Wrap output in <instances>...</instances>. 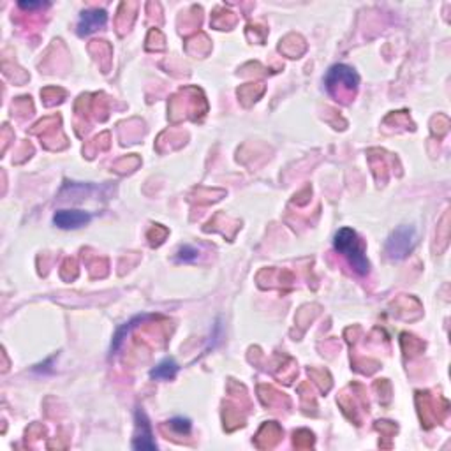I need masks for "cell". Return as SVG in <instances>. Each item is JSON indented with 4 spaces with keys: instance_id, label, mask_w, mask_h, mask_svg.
Instances as JSON below:
<instances>
[{
    "instance_id": "cell-7",
    "label": "cell",
    "mask_w": 451,
    "mask_h": 451,
    "mask_svg": "<svg viewBox=\"0 0 451 451\" xmlns=\"http://www.w3.org/2000/svg\"><path fill=\"white\" fill-rule=\"evenodd\" d=\"M177 374H178L177 362H173V360H164V362L159 363L154 371L150 372V378L168 381V379H173Z\"/></svg>"
},
{
    "instance_id": "cell-10",
    "label": "cell",
    "mask_w": 451,
    "mask_h": 451,
    "mask_svg": "<svg viewBox=\"0 0 451 451\" xmlns=\"http://www.w3.org/2000/svg\"><path fill=\"white\" fill-rule=\"evenodd\" d=\"M46 6V2H19V8L21 9H43Z\"/></svg>"
},
{
    "instance_id": "cell-6",
    "label": "cell",
    "mask_w": 451,
    "mask_h": 451,
    "mask_svg": "<svg viewBox=\"0 0 451 451\" xmlns=\"http://www.w3.org/2000/svg\"><path fill=\"white\" fill-rule=\"evenodd\" d=\"M106 21H108V15H106L105 9H90V11L81 12L80 21H78V34H92L97 28L105 27Z\"/></svg>"
},
{
    "instance_id": "cell-2",
    "label": "cell",
    "mask_w": 451,
    "mask_h": 451,
    "mask_svg": "<svg viewBox=\"0 0 451 451\" xmlns=\"http://www.w3.org/2000/svg\"><path fill=\"white\" fill-rule=\"evenodd\" d=\"M360 78L353 67L346 64H335L326 74V89L335 97L351 96L356 92Z\"/></svg>"
},
{
    "instance_id": "cell-5",
    "label": "cell",
    "mask_w": 451,
    "mask_h": 451,
    "mask_svg": "<svg viewBox=\"0 0 451 451\" xmlns=\"http://www.w3.org/2000/svg\"><path fill=\"white\" fill-rule=\"evenodd\" d=\"M92 220L89 212L81 210H58L53 215V224L60 229H78Z\"/></svg>"
},
{
    "instance_id": "cell-9",
    "label": "cell",
    "mask_w": 451,
    "mask_h": 451,
    "mask_svg": "<svg viewBox=\"0 0 451 451\" xmlns=\"http://www.w3.org/2000/svg\"><path fill=\"white\" fill-rule=\"evenodd\" d=\"M197 258V249L191 247V245H184V247L178 251L177 259L178 261H193V259Z\"/></svg>"
},
{
    "instance_id": "cell-8",
    "label": "cell",
    "mask_w": 451,
    "mask_h": 451,
    "mask_svg": "<svg viewBox=\"0 0 451 451\" xmlns=\"http://www.w3.org/2000/svg\"><path fill=\"white\" fill-rule=\"evenodd\" d=\"M168 425L171 427V430H175L180 436L191 432V420H187V418H173L171 421H168Z\"/></svg>"
},
{
    "instance_id": "cell-1",
    "label": "cell",
    "mask_w": 451,
    "mask_h": 451,
    "mask_svg": "<svg viewBox=\"0 0 451 451\" xmlns=\"http://www.w3.org/2000/svg\"><path fill=\"white\" fill-rule=\"evenodd\" d=\"M333 247H335V251L339 254H342L349 261V265L355 268V272H358L360 275L369 274L371 265H369V259H366L365 251H363V243L353 229H339L335 240H333Z\"/></svg>"
},
{
    "instance_id": "cell-3",
    "label": "cell",
    "mask_w": 451,
    "mask_h": 451,
    "mask_svg": "<svg viewBox=\"0 0 451 451\" xmlns=\"http://www.w3.org/2000/svg\"><path fill=\"white\" fill-rule=\"evenodd\" d=\"M418 243V233L413 226H400L389 235L386 242V254L389 259L407 258Z\"/></svg>"
},
{
    "instance_id": "cell-4",
    "label": "cell",
    "mask_w": 451,
    "mask_h": 451,
    "mask_svg": "<svg viewBox=\"0 0 451 451\" xmlns=\"http://www.w3.org/2000/svg\"><path fill=\"white\" fill-rule=\"evenodd\" d=\"M132 448L134 450H157L147 414L143 413L141 409L136 411V434L134 441H132Z\"/></svg>"
}]
</instances>
